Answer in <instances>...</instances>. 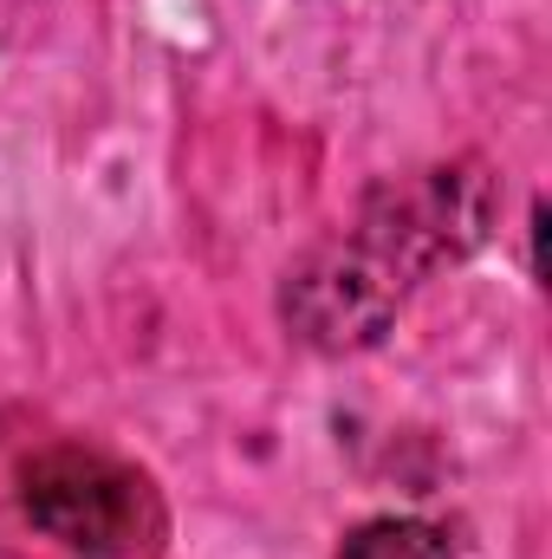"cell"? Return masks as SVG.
Segmentation results:
<instances>
[{
    "label": "cell",
    "mask_w": 552,
    "mask_h": 559,
    "mask_svg": "<svg viewBox=\"0 0 552 559\" xmlns=\"http://www.w3.org/2000/svg\"><path fill=\"white\" fill-rule=\"evenodd\" d=\"M494 215H501L494 169L481 156H455V163H435V169L377 182L364 195L351 235L377 261H391L404 286H416V280H429L435 267L468 261L494 235Z\"/></svg>",
    "instance_id": "obj_2"
},
{
    "label": "cell",
    "mask_w": 552,
    "mask_h": 559,
    "mask_svg": "<svg viewBox=\"0 0 552 559\" xmlns=\"http://www.w3.org/2000/svg\"><path fill=\"white\" fill-rule=\"evenodd\" d=\"M20 514L33 521V534L79 559H143L163 547L169 527L149 475L85 442L39 449L20 468Z\"/></svg>",
    "instance_id": "obj_1"
},
{
    "label": "cell",
    "mask_w": 552,
    "mask_h": 559,
    "mask_svg": "<svg viewBox=\"0 0 552 559\" xmlns=\"http://www.w3.org/2000/svg\"><path fill=\"white\" fill-rule=\"evenodd\" d=\"M448 554H455L448 527L416 521V514H377V521H358V527L338 540V559H448Z\"/></svg>",
    "instance_id": "obj_4"
},
{
    "label": "cell",
    "mask_w": 552,
    "mask_h": 559,
    "mask_svg": "<svg viewBox=\"0 0 552 559\" xmlns=\"http://www.w3.org/2000/svg\"><path fill=\"white\" fill-rule=\"evenodd\" d=\"M404 280L391 261H377L358 235H338L325 248H312L305 261H292L279 280V319L299 345L312 352H371L397 312H404Z\"/></svg>",
    "instance_id": "obj_3"
}]
</instances>
